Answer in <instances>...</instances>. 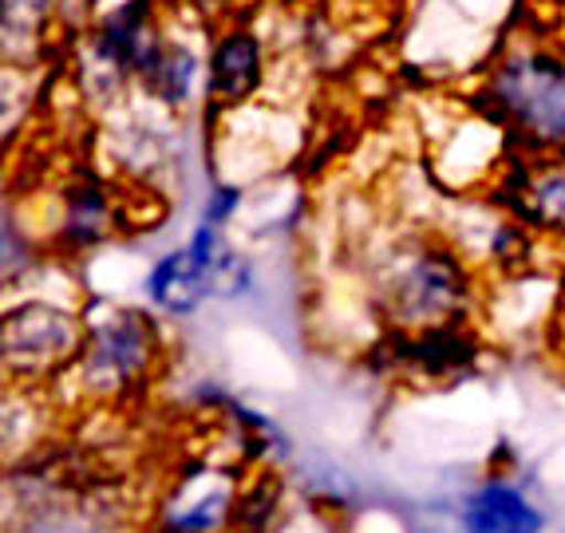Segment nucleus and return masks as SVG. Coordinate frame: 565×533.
Listing matches in <instances>:
<instances>
[{"label": "nucleus", "mask_w": 565, "mask_h": 533, "mask_svg": "<svg viewBox=\"0 0 565 533\" xmlns=\"http://www.w3.org/2000/svg\"><path fill=\"white\" fill-rule=\"evenodd\" d=\"M494 95L530 135L550 142L565 139V64L537 56L514 60L499 75Z\"/></svg>", "instance_id": "f257e3e1"}, {"label": "nucleus", "mask_w": 565, "mask_h": 533, "mask_svg": "<svg viewBox=\"0 0 565 533\" xmlns=\"http://www.w3.org/2000/svg\"><path fill=\"white\" fill-rule=\"evenodd\" d=\"M72 344H76V320L60 309L29 305L12 312L4 324V355L12 367H44L72 352Z\"/></svg>", "instance_id": "f03ea898"}, {"label": "nucleus", "mask_w": 565, "mask_h": 533, "mask_svg": "<svg viewBox=\"0 0 565 533\" xmlns=\"http://www.w3.org/2000/svg\"><path fill=\"white\" fill-rule=\"evenodd\" d=\"M147 364V324L135 317H119L115 324L95 332L87 355V380L95 387H119Z\"/></svg>", "instance_id": "7ed1b4c3"}, {"label": "nucleus", "mask_w": 565, "mask_h": 533, "mask_svg": "<svg viewBox=\"0 0 565 533\" xmlns=\"http://www.w3.org/2000/svg\"><path fill=\"white\" fill-rule=\"evenodd\" d=\"M459 292L462 289H459V273H455V265L439 262V257H427V262L407 269L404 285H399V309H404L407 317L435 320L455 309Z\"/></svg>", "instance_id": "20e7f679"}, {"label": "nucleus", "mask_w": 565, "mask_h": 533, "mask_svg": "<svg viewBox=\"0 0 565 533\" xmlns=\"http://www.w3.org/2000/svg\"><path fill=\"white\" fill-rule=\"evenodd\" d=\"M467 533H537L542 518L522 494L507 487H487L471 498L467 518H462Z\"/></svg>", "instance_id": "39448f33"}, {"label": "nucleus", "mask_w": 565, "mask_h": 533, "mask_svg": "<svg viewBox=\"0 0 565 533\" xmlns=\"http://www.w3.org/2000/svg\"><path fill=\"white\" fill-rule=\"evenodd\" d=\"M257 84V44L249 36H230L214 56V87L230 99H242Z\"/></svg>", "instance_id": "423d86ee"}, {"label": "nucleus", "mask_w": 565, "mask_h": 533, "mask_svg": "<svg viewBox=\"0 0 565 533\" xmlns=\"http://www.w3.org/2000/svg\"><path fill=\"white\" fill-rule=\"evenodd\" d=\"M142 75L167 104H179V99H186L190 79H194V56L182 47H154L151 60L142 64Z\"/></svg>", "instance_id": "0eeeda50"}, {"label": "nucleus", "mask_w": 565, "mask_h": 533, "mask_svg": "<svg viewBox=\"0 0 565 533\" xmlns=\"http://www.w3.org/2000/svg\"><path fill=\"white\" fill-rule=\"evenodd\" d=\"M530 214L546 225H562L565 230V167L546 170L530 182Z\"/></svg>", "instance_id": "6e6552de"}]
</instances>
